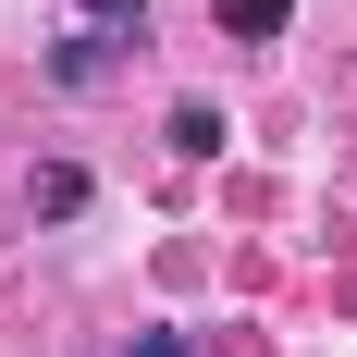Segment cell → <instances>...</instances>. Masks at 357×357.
<instances>
[{
  "label": "cell",
  "instance_id": "1",
  "mask_svg": "<svg viewBox=\"0 0 357 357\" xmlns=\"http://www.w3.org/2000/svg\"><path fill=\"white\" fill-rule=\"evenodd\" d=\"M25 197H37V222H74V210H86V160H37Z\"/></svg>",
  "mask_w": 357,
  "mask_h": 357
},
{
  "label": "cell",
  "instance_id": "2",
  "mask_svg": "<svg viewBox=\"0 0 357 357\" xmlns=\"http://www.w3.org/2000/svg\"><path fill=\"white\" fill-rule=\"evenodd\" d=\"M173 148L185 160H222V111L210 99H173Z\"/></svg>",
  "mask_w": 357,
  "mask_h": 357
},
{
  "label": "cell",
  "instance_id": "3",
  "mask_svg": "<svg viewBox=\"0 0 357 357\" xmlns=\"http://www.w3.org/2000/svg\"><path fill=\"white\" fill-rule=\"evenodd\" d=\"M210 13H222V37H284L296 0H210Z\"/></svg>",
  "mask_w": 357,
  "mask_h": 357
},
{
  "label": "cell",
  "instance_id": "4",
  "mask_svg": "<svg viewBox=\"0 0 357 357\" xmlns=\"http://www.w3.org/2000/svg\"><path fill=\"white\" fill-rule=\"evenodd\" d=\"M74 13H86V25H111V37H123V25L148 37V0H74Z\"/></svg>",
  "mask_w": 357,
  "mask_h": 357
},
{
  "label": "cell",
  "instance_id": "5",
  "mask_svg": "<svg viewBox=\"0 0 357 357\" xmlns=\"http://www.w3.org/2000/svg\"><path fill=\"white\" fill-rule=\"evenodd\" d=\"M136 357H197V345H185V333H136Z\"/></svg>",
  "mask_w": 357,
  "mask_h": 357
}]
</instances>
